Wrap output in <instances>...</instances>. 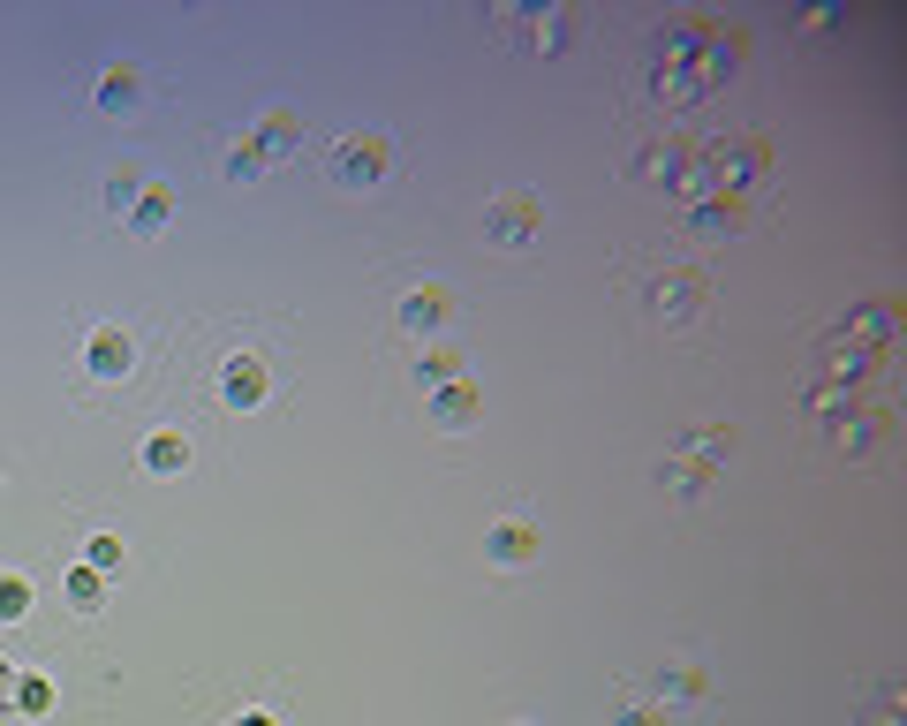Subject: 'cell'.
Segmentation results:
<instances>
[{
  "mask_svg": "<svg viewBox=\"0 0 907 726\" xmlns=\"http://www.w3.org/2000/svg\"><path fill=\"white\" fill-rule=\"evenodd\" d=\"M235 726H273V719H265V711H242V719H235Z\"/></svg>",
  "mask_w": 907,
  "mask_h": 726,
  "instance_id": "obj_16",
  "label": "cell"
},
{
  "mask_svg": "<svg viewBox=\"0 0 907 726\" xmlns=\"http://www.w3.org/2000/svg\"><path fill=\"white\" fill-rule=\"evenodd\" d=\"M492 235L499 242H530L537 235V205H530V197H499V205H492Z\"/></svg>",
  "mask_w": 907,
  "mask_h": 726,
  "instance_id": "obj_2",
  "label": "cell"
},
{
  "mask_svg": "<svg viewBox=\"0 0 907 726\" xmlns=\"http://www.w3.org/2000/svg\"><path fill=\"white\" fill-rule=\"evenodd\" d=\"M719 447H726L719 432H711V439H696V454H719ZM696 477H703V469H696V462H681V469H673V492H696Z\"/></svg>",
  "mask_w": 907,
  "mask_h": 726,
  "instance_id": "obj_9",
  "label": "cell"
},
{
  "mask_svg": "<svg viewBox=\"0 0 907 726\" xmlns=\"http://www.w3.org/2000/svg\"><path fill=\"white\" fill-rule=\"evenodd\" d=\"M91 371H99V379H121V371H129V341H121V333H99V341H91Z\"/></svg>",
  "mask_w": 907,
  "mask_h": 726,
  "instance_id": "obj_4",
  "label": "cell"
},
{
  "mask_svg": "<svg viewBox=\"0 0 907 726\" xmlns=\"http://www.w3.org/2000/svg\"><path fill=\"white\" fill-rule=\"evenodd\" d=\"M182 462H189V447H182L174 432H159V439H152V469H182Z\"/></svg>",
  "mask_w": 907,
  "mask_h": 726,
  "instance_id": "obj_11",
  "label": "cell"
},
{
  "mask_svg": "<svg viewBox=\"0 0 907 726\" xmlns=\"http://www.w3.org/2000/svg\"><path fill=\"white\" fill-rule=\"evenodd\" d=\"M401 318H409V326H439V318H446V295H439V288H416L409 303H401Z\"/></svg>",
  "mask_w": 907,
  "mask_h": 726,
  "instance_id": "obj_6",
  "label": "cell"
},
{
  "mask_svg": "<svg viewBox=\"0 0 907 726\" xmlns=\"http://www.w3.org/2000/svg\"><path fill=\"white\" fill-rule=\"evenodd\" d=\"M469 409H477V394H469V386H446V394H439V409H431V416H439L446 432H462V416H469Z\"/></svg>",
  "mask_w": 907,
  "mask_h": 726,
  "instance_id": "obj_7",
  "label": "cell"
},
{
  "mask_svg": "<svg viewBox=\"0 0 907 726\" xmlns=\"http://www.w3.org/2000/svg\"><path fill=\"white\" fill-rule=\"evenodd\" d=\"M530 553H537V537L522 530V522H499L492 530V560H530Z\"/></svg>",
  "mask_w": 907,
  "mask_h": 726,
  "instance_id": "obj_5",
  "label": "cell"
},
{
  "mask_svg": "<svg viewBox=\"0 0 907 726\" xmlns=\"http://www.w3.org/2000/svg\"><path fill=\"white\" fill-rule=\"evenodd\" d=\"M870 726H900V719H892V689H885V704L870 711Z\"/></svg>",
  "mask_w": 907,
  "mask_h": 726,
  "instance_id": "obj_15",
  "label": "cell"
},
{
  "mask_svg": "<svg viewBox=\"0 0 907 726\" xmlns=\"http://www.w3.org/2000/svg\"><path fill=\"white\" fill-rule=\"evenodd\" d=\"M121 560V537H91V568H114Z\"/></svg>",
  "mask_w": 907,
  "mask_h": 726,
  "instance_id": "obj_14",
  "label": "cell"
},
{
  "mask_svg": "<svg viewBox=\"0 0 907 726\" xmlns=\"http://www.w3.org/2000/svg\"><path fill=\"white\" fill-rule=\"evenodd\" d=\"M696 295H703V280L673 273V280H658V288H651V303H658V318H688V311H696Z\"/></svg>",
  "mask_w": 907,
  "mask_h": 726,
  "instance_id": "obj_3",
  "label": "cell"
},
{
  "mask_svg": "<svg viewBox=\"0 0 907 726\" xmlns=\"http://www.w3.org/2000/svg\"><path fill=\"white\" fill-rule=\"evenodd\" d=\"M265 394V379H257L250 363H235V371H227V401H257Z\"/></svg>",
  "mask_w": 907,
  "mask_h": 726,
  "instance_id": "obj_10",
  "label": "cell"
},
{
  "mask_svg": "<svg viewBox=\"0 0 907 726\" xmlns=\"http://www.w3.org/2000/svg\"><path fill=\"white\" fill-rule=\"evenodd\" d=\"M23 598H31V590H23V575H0V621H16Z\"/></svg>",
  "mask_w": 907,
  "mask_h": 726,
  "instance_id": "obj_13",
  "label": "cell"
},
{
  "mask_svg": "<svg viewBox=\"0 0 907 726\" xmlns=\"http://www.w3.org/2000/svg\"><path fill=\"white\" fill-rule=\"evenodd\" d=\"M666 689H673V696H696L703 674H696V666H673V674H658V696H666Z\"/></svg>",
  "mask_w": 907,
  "mask_h": 726,
  "instance_id": "obj_12",
  "label": "cell"
},
{
  "mask_svg": "<svg viewBox=\"0 0 907 726\" xmlns=\"http://www.w3.org/2000/svg\"><path fill=\"white\" fill-rule=\"evenodd\" d=\"M99 99H106V106H129V99H137V69H129V61H114V69H106V84H99Z\"/></svg>",
  "mask_w": 907,
  "mask_h": 726,
  "instance_id": "obj_8",
  "label": "cell"
},
{
  "mask_svg": "<svg viewBox=\"0 0 907 726\" xmlns=\"http://www.w3.org/2000/svg\"><path fill=\"white\" fill-rule=\"evenodd\" d=\"M378 167H386V137H341L333 144V174H341L348 190L378 182Z\"/></svg>",
  "mask_w": 907,
  "mask_h": 726,
  "instance_id": "obj_1",
  "label": "cell"
},
{
  "mask_svg": "<svg viewBox=\"0 0 907 726\" xmlns=\"http://www.w3.org/2000/svg\"><path fill=\"white\" fill-rule=\"evenodd\" d=\"M0 689H8V674H0Z\"/></svg>",
  "mask_w": 907,
  "mask_h": 726,
  "instance_id": "obj_17",
  "label": "cell"
}]
</instances>
